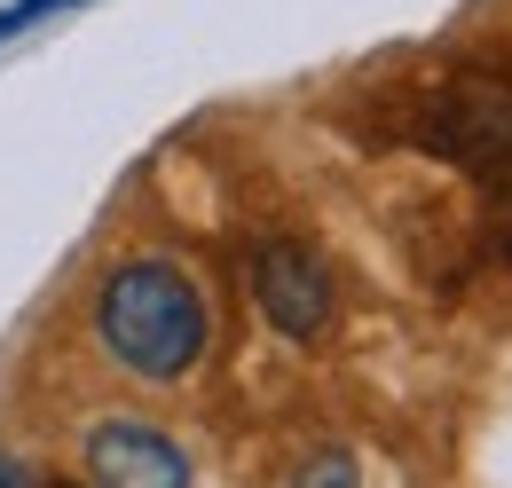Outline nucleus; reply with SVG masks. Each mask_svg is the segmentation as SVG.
Wrapping results in <instances>:
<instances>
[{
	"mask_svg": "<svg viewBox=\"0 0 512 488\" xmlns=\"http://www.w3.org/2000/svg\"><path fill=\"white\" fill-rule=\"evenodd\" d=\"M253 300L284 339H316L331 323V276H323V260L308 244L276 237V244H260V260H253Z\"/></svg>",
	"mask_w": 512,
	"mask_h": 488,
	"instance_id": "nucleus-3",
	"label": "nucleus"
},
{
	"mask_svg": "<svg viewBox=\"0 0 512 488\" xmlns=\"http://www.w3.org/2000/svg\"><path fill=\"white\" fill-rule=\"evenodd\" d=\"M0 488H32V473H24V465H8V457H0Z\"/></svg>",
	"mask_w": 512,
	"mask_h": 488,
	"instance_id": "nucleus-6",
	"label": "nucleus"
},
{
	"mask_svg": "<svg viewBox=\"0 0 512 488\" xmlns=\"http://www.w3.org/2000/svg\"><path fill=\"white\" fill-rule=\"evenodd\" d=\"M103 339L134 378H182L205 355V292L174 260H127L103 284Z\"/></svg>",
	"mask_w": 512,
	"mask_h": 488,
	"instance_id": "nucleus-1",
	"label": "nucleus"
},
{
	"mask_svg": "<svg viewBox=\"0 0 512 488\" xmlns=\"http://www.w3.org/2000/svg\"><path fill=\"white\" fill-rule=\"evenodd\" d=\"M87 481L95 488H190V457L142 418H111L87 433Z\"/></svg>",
	"mask_w": 512,
	"mask_h": 488,
	"instance_id": "nucleus-4",
	"label": "nucleus"
},
{
	"mask_svg": "<svg viewBox=\"0 0 512 488\" xmlns=\"http://www.w3.org/2000/svg\"><path fill=\"white\" fill-rule=\"evenodd\" d=\"M300 488H355V457L347 449H323L316 465L300 473Z\"/></svg>",
	"mask_w": 512,
	"mask_h": 488,
	"instance_id": "nucleus-5",
	"label": "nucleus"
},
{
	"mask_svg": "<svg viewBox=\"0 0 512 488\" xmlns=\"http://www.w3.org/2000/svg\"><path fill=\"white\" fill-rule=\"evenodd\" d=\"M442 158L457 166H481V174H512V87H489V79H465L434 103V119L418 126Z\"/></svg>",
	"mask_w": 512,
	"mask_h": 488,
	"instance_id": "nucleus-2",
	"label": "nucleus"
}]
</instances>
